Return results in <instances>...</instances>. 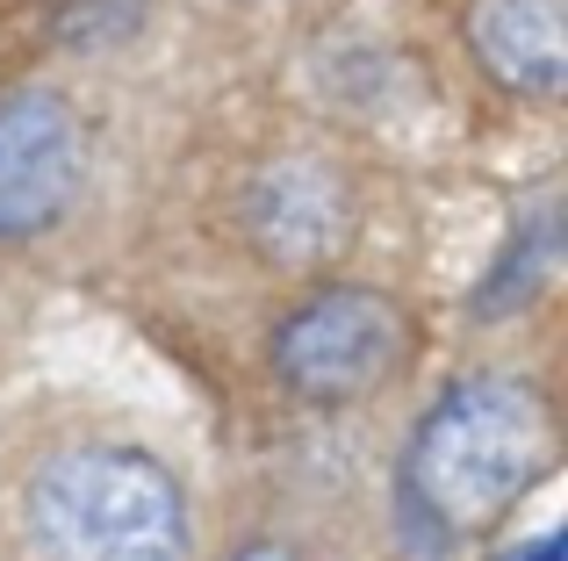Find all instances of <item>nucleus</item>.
Listing matches in <instances>:
<instances>
[{
    "label": "nucleus",
    "mask_w": 568,
    "mask_h": 561,
    "mask_svg": "<svg viewBox=\"0 0 568 561\" xmlns=\"http://www.w3.org/2000/svg\"><path fill=\"white\" fill-rule=\"evenodd\" d=\"M245 561H295V554H281V548H252Z\"/></svg>",
    "instance_id": "6e6552de"
},
{
    "label": "nucleus",
    "mask_w": 568,
    "mask_h": 561,
    "mask_svg": "<svg viewBox=\"0 0 568 561\" xmlns=\"http://www.w3.org/2000/svg\"><path fill=\"white\" fill-rule=\"evenodd\" d=\"M547 453H555V425L526 381H460L410 447V497L446 533H483L532 490Z\"/></svg>",
    "instance_id": "f257e3e1"
},
{
    "label": "nucleus",
    "mask_w": 568,
    "mask_h": 561,
    "mask_svg": "<svg viewBox=\"0 0 568 561\" xmlns=\"http://www.w3.org/2000/svg\"><path fill=\"white\" fill-rule=\"evenodd\" d=\"M468 37L497 80L526 94H561L568 80V0H475Z\"/></svg>",
    "instance_id": "39448f33"
},
{
    "label": "nucleus",
    "mask_w": 568,
    "mask_h": 561,
    "mask_svg": "<svg viewBox=\"0 0 568 561\" xmlns=\"http://www.w3.org/2000/svg\"><path fill=\"white\" fill-rule=\"evenodd\" d=\"M511 561H561V533H547V540H532L526 554H511Z\"/></svg>",
    "instance_id": "0eeeda50"
},
{
    "label": "nucleus",
    "mask_w": 568,
    "mask_h": 561,
    "mask_svg": "<svg viewBox=\"0 0 568 561\" xmlns=\"http://www.w3.org/2000/svg\"><path fill=\"white\" fill-rule=\"evenodd\" d=\"M338 216H346V202H338V181L324 166H281V173H266V187H260V231H266L274 253H288V259L324 253V245L338 238Z\"/></svg>",
    "instance_id": "423d86ee"
},
{
    "label": "nucleus",
    "mask_w": 568,
    "mask_h": 561,
    "mask_svg": "<svg viewBox=\"0 0 568 561\" xmlns=\"http://www.w3.org/2000/svg\"><path fill=\"white\" fill-rule=\"evenodd\" d=\"M80 123L58 94L0 101V238L43 231L80 187Z\"/></svg>",
    "instance_id": "20e7f679"
},
{
    "label": "nucleus",
    "mask_w": 568,
    "mask_h": 561,
    "mask_svg": "<svg viewBox=\"0 0 568 561\" xmlns=\"http://www.w3.org/2000/svg\"><path fill=\"white\" fill-rule=\"evenodd\" d=\"M396 353H403V324H396V309H388L382 295H367V288L317 295V303L295 309V317L281 324V338H274L281 375H288L303 396H324V404H332V396L375 389L388 367H396Z\"/></svg>",
    "instance_id": "7ed1b4c3"
},
{
    "label": "nucleus",
    "mask_w": 568,
    "mask_h": 561,
    "mask_svg": "<svg viewBox=\"0 0 568 561\" xmlns=\"http://www.w3.org/2000/svg\"><path fill=\"white\" fill-rule=\"evenodd\" d=\"M43 561H181V490L144 453H65L29 490Z\"/></svg>",
    "instance_id": "f03ea898"
}]
</instances>
